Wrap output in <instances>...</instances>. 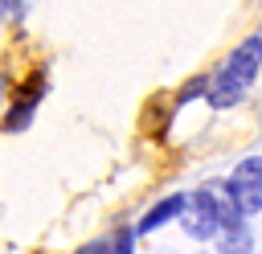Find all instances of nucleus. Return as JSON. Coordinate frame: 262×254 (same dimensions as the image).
<instances>
[{"instance_id": "obj_4", "label": "nucleus", "mask_w": 262, "mask_h": 254, "mask_svg": "<svg viewBox=\"0 0 262 254\" xmlns=\"http://www.w3.org/2000/svg\"><path fill=\"white\" fill-rule=\"evenodd\" d=\"M250 246H254V242H250V229H246V225L233 217V221L225 225V238H221V254H250Z\"/></svg>"}, {"instance_id": "obj_2", "label": "nucleus", "mask_w": 262, "mask_h": 254, "mask_svg": "<svg viewBox=\"0 0 262 254\" xmlns=\"http://www.w3.org/2000/svg\"><path fill=\"white\" fill-rule=\"evenodd\" d=\"M229 221H233V217H229V205H217L213 193H192V197H184V229H188L196 242L213 238V234L225 229Z\"/></svg>"}, {"instance_id": "obj_5", "label": "nucleus", "mask_w": 262, "mask_h": 254, "mask_svg": "<svg viewBox=\"0 0 262 254\" xmlns=\"http://www.w3.org/2000/svg\"><path fill=\"white\" fill-rule=\"evenodd\" d=\"M180 209H184V197H168L164 205H156V209H151V213H147V217L139 221V234H147V229H156L160 221H168V217H176Z\"/></svg>"}, {"instance_id": "obj_1", "label": "nucleus", "mask_w": 262, "mask_h": 254, "mask_svg": "<svg viewBox=\"0 0 262 254\" xmlns=\"http://www.w3.org/2000/svg\"><path fill=\"white\" fill-rule=\"evenodd\" d=\"M258 66H262V37H250V41H242L233 53H229V61L221 66V74L209 82V107H217V111H225V107H233L242 94H246V86L254 82V74H258Z\"/></svg>"}, {"instance_id": "obj_6", "label": "nucleus", "mask_w": 262, "mask_h": 254, "mask_svg": "<svg viewBox=\"0 0 262 254\" xmlns=\"http://www.w3.org/2000/svg\"><path fill=\"white\" fill-rule=\"evenodd\" d=\"M106 254H131V234H127V229H123V234H119V238H115V246H111V250H106Z\"/></svg>"}, {"instance_id": "obj_3", "label": "nucleus", "mask_w": 262, "mask_h": 254, "mask_svg": "<svg viewBox=\"0 0 262 254\" xmlns=\"http://www.w3.org/2000/svg\"><path fill=\"white\" fill-rule=\"evenodd\" d=\"M229 201H233V213H258L262 209V160H242L233 168Z\"/></svg>"}]
</instances>
